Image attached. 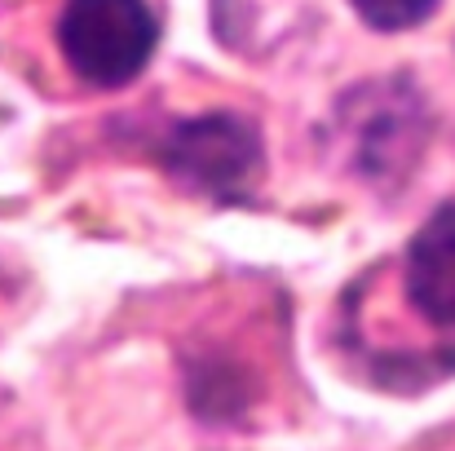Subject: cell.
<instances>
[{"instance_id":"cell-1","label":"cell","mask_w":455,"mask_h":451,"mask_svg":"<svg viewBox=\"0 0 455 451\" xmlns=\"http://www.w3.org/2000/svg\"><path fill=\"white\" fill-rule=\"evenodd\" d=\"M159 44L147 0H67L58 13V49L76 80L93 89L133 85Z\"/></svg>"},{"instance_id":"cell-4","label":"cell","mask_w":455,"mask_h":451,"mask_svg":"<svg viewBox=\"0 0 455 451\" xmlns=\"http://www.w3.org/2000/svg\"><path fill=\"white\" fill-rule=\"evenodd\" d=\"M371 31H407L420 27L443 0H349Z\"/></svg>"},{"instance_id":"cell-3","label":"cell","mask_w":455,"mask_h":451,"mask_svg":"<svg viewBox=\"0 0 455 451\" xmlns=\"http://www.w3.org/2000/svg\"><path fill=\"white\" fill-rule=\"evenodd\" d=\"M403 297L438 332H455V204H443L411 235L403 257Z\"/></svg>"},{"instance_id":"cell-2","label":"cell","mask_w":455,"mask_h":451,"mask_svg":"<svg viewBox=\"0 0 455 451\" xmlns=\"http://www.w3.org/2000/svg\"><path fill=\"white\" fill-rule=\"evenodd\" d=\"M159 164L181 190L239 204L257 186L266 155H261V133L252 120L235 111H212V116H195L177 125L168 142L159 147Z\"/></svg>"}]
</instances>
